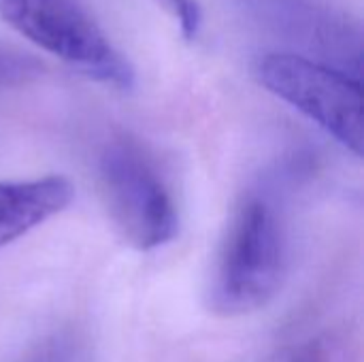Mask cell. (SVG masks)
Listing matches in <instances>:
<instances>
[{
	"mask_svg": "<svg viewBox=\"0 0 364 362\" xmlns=\"http://www.w3.org/2000/svg\"><path fill=\"white\" fill-rule=\"evenodd\" d=\"M286 265L288 241L277 207L264 194H250L220 247L209 288L211 309L226 318L262 309L279 292Z\"/></svg>",
	"mask_w": 364,
	"mask_h": 362,
	"instance_id": "obj_1",
	"label": "cell"
},
{
	"mask_svg": "<svg viewBox=\"0 0 364 362\" xmlns=\"http://www.w3.org/2000/svg\"><path fill=\"white\" fill-rule=\"evenodd\" d=\"M0 19L90 79L117 90L134 85L130 62L77 0H0Z\"/></svg>",
	"mask_w": 364,
	"mask_h": 362,
	"instance_id": "obj_2",
	"label": "cell"
},
{
	"mask_svg": "<svg viewBox=\"0 0 364 362\" xmlns=\"http://www.w3.org/2000/svg\"><path fill=\"white\" fill-rule=\"evenodd\" d=\"M98 177L109 215L132 247L149 252L177 237L179 213L173 194L139 145L109 143L100 156Z\"/></svg>",
	"mask_w": 364,
	"mask_h": 362,
	"instance_id": "obj_3",
	"label": "cell"
},
{
	"mask_svg": "<svg viewBox=\"0 0 364 362\" xmlns=\"http://www.w3.org/2000/svg\"><path fill=\"white\" fill-rule=\"evenodd\" d=\"M258 81L277 98L316 122L356 156L364 151L360 83L294 53H267L256 64Z\"/></svg>",
	"mask_w": 364,
	"mask_h": 362,
	"instance_id": "obj_4",
	"label": "cell"
},
{
	"mask_svg": "<svg viewBox=\"0 0 364 362\" xmlns=\"http://www.w3.org/2000/svg\"><path fill=\"white\" fill-rule=\"evenodd\" d=\"M73 201L68 179L47 175L26 181H0V247L64 211Z\"/></svg>",
	"mask_w": 364,
	"mask_h": 362,
	"instance_id": "obj_5",
	"label": "cell"
},
{
	"mask_svg": "<svg viewBox=\"0 0 364 362\" xmlns=\"http://www.w3.org/2000/svg\"><path fill=\"white\" fill-rule=\"evenodd\" d=\"M162 4L177 17L181 34L186 41H194L198 34L200 21H203V11L196 0H162Z\"/></svg>",
	"mask_w": 364,
	"mask_h": 362,
	"instance_id": "obj_6",
	"label": "cell"
},
{
	"mask_svg": "<svg viewBox=\"0 0 364 362\" xmlns=\"http://www.w3.org/2000/svg\"><path fill=\"white\" fill-rule=\"evenodd\" d=\"M19 70H21V64L19 62H9V60H4L0 55V79L2 77H9V75H15Z\"/></svg>",
	"mask_w": 364,
	"mask_h": 362,
	"instance_id": "obj_7",
	"label": "cell"
},
{
	"mask_svg": "<svg viewBox=\"0 0 364 362\" xmlns=\"http://www.w3.org/2000/svg\"><path fill=\"white\" fill-rule=\"evenodd\" d=\"M290 362H324V358L318 352H314V350H305V352L296 354V358Z\"/></svg>",
	"mask_w": 364,
	"mask_h": 362,
	"instance_id": "obj_8",
	"label": "cell"
}]
</instances>
